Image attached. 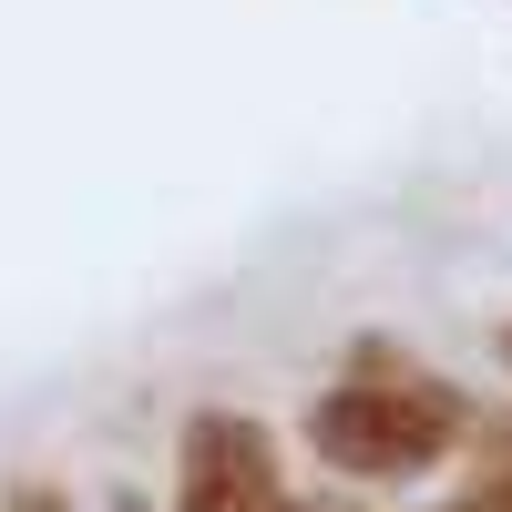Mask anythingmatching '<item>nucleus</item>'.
I'll list each match as a JSON object with an SVG mask.
<instances>
[{
    "instance_id": "6",
    "label": "nucleus",
    "mask_w": 512,
    "mask_h": 512,
    "mask_svg": "<svg viewBox=\"0 0 512 512\" xmlns=\"http://www.w3.org/2000/svg\"><path fill=\"white\" fill-rule=\"evenodd\" d=\"M113 512H144V502H113Z\"/></svg>"
},
{
    "instance_id": "1",
    "label": "nucleus",
    "mask_w": 512,
    "mask_h": 512,
    "mask_svg": "<svg viewBox=\"0 0 512 512\" xmlns=\"http://www.w3.org/2000/svg\"><path fill=\"white\" fill-rule=\"evenodd\" d=\"M308 451L349 482H420L461 451V390L400 349H359V369L308 410Z\"/></svg>"
},
{
    "instance_id": "4",
    "label": "nucleus",
    "mask_w": 512,
    "mask_h": 512,
    "mask_svg": "<svg viewBox=\"0 0 512 512\" xmlns=\"http://www.w3.org/2000/svg\"><path fill=\"white\" fill-rule=\"evenodd\" d=\"M11 512H62V502L52 492H11Z\"/></svg>"
},
{
    "instance_id": "7",
    "label": "nucleus",
    "mask_w": 512,
    "mask_h": 512,
    "mask_svg": "<svg viewBox=\"0 0 512 512\" xmlns=\"http://www.w3.org/2000/svg\"><path fill=\"white\" fill-rule=\"evenodd\" d=\"M287 512H297V502H287Z\"/></svg>"
},
{
    "instance_id": "5",
    "label": "nucleus",
    "mask_w": 512,
    "mask_h": 512,
    "mask_svg": "<svg viewBox=\"0 0 512 512\" xmlns=\"http://www.w3.org/2000/svg\"><path fill=\"white\" fill-rule=\"evenodd\" d=\"M502 369H512V328H502Z\"/></svg>"
},
{
    "instance_id": "3",
    "label": "nucleus",
    "mask_w": 512,
    "mask_h": 512,
    "mask_svg": "<svg viewBox=\"0 0 512 512\" xmlns=\"http://www.w3.org/2000/svg\"><path fill=\"white\" fill-rule=\"evenodd\" d=\"M461 512H512V472H492V482H482L472 502H461Z\"/></svg>"
},
{
    "instance_id": "2",
    "label": "nucleus",
    "mask_w": 512,
    "mask_h": 512,
    "mask_svg": "<svg viewBox=\"0 0 512 512\" xmlns=\"http://www.w3.org/2000/svg\"><path fill=\"white\" fill-rule=\"evenodd\" d=\"M175 472H185V512H287L277 441H267V420H246V410H195Z\"/></svg>"
}]
</instances>
